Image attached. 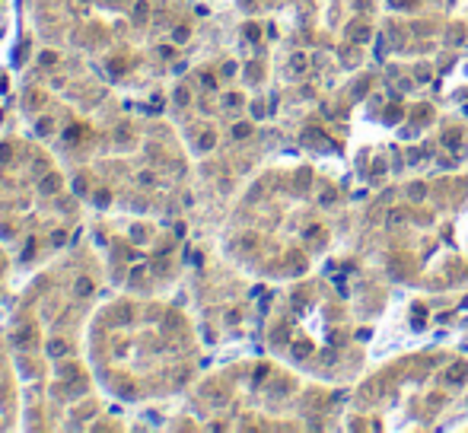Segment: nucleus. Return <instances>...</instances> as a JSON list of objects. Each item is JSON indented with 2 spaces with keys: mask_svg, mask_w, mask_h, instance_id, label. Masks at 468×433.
I'll list each match as a JSON object with an SVG mask.
<instances>
[{
  "mask_svg": "<svg viewBox=\"0 0 468 433\" xmlns=\"http://www.w3.org/2000/svg\"><path fill=\"white\" fill-rule=\"evenodd\" d=\"M232 134H236V137H248V124H239V128H232Z\"/></svg>",
  "mask_w": 468,
  "mask_h": 433,
  "instance_id": "12",
  "label": "nucleus"
},
{
  "mask_svg": "<svg viewBox=\"0 0 468 433\" xmlns=\"http://www.w3.org/2000/svg\"><path fill=\"white\" fill-rule=\"evenodd\" d=\"M465 115H468V106H465Z\"/></svg>",
  "mask_w": 468,
  "mask_h": 433,
  "instance_id": "13",
  "label": "nucleus"
},
{
  "mask_svg": "<svg viewBox=\"0 0 468 433\" xmlns=\"http://www.w3.org/2000/svg\"><path fill=\"white\" fill-rule=\"evenodd\" d=\"M290 354H293V360H306V357H312V341H296Z\"/></svg>",
  "mask_w": 468,
  "mask_h": 433,
  "instance_id": "4",
  "label": "nucleus"
},
{
  "mask_svg": "<svg viewBox=\"0 0 468 433\" xmlns=\"http://www.w3.org/2000/svg\"><path fill=\"white\" fill-rule=\"evenodd\" d=\"M302 70H306V54L296 51V54L290 58V74H302Z\"/></svg>",
  "mask_w": 468,
  "mask_h": 433,
  "instance_id": "6",
  "label": "nucleus"
},
{
  "mask_svg": "<svg viewBox=\"0 0 468 433\" xmlns=\"http://www.w3.org/2000/svg\"><path fill=\"white\" fill-rule=\"evenodd\" d=\"M404 223V210H388V216H386V226H402Z\"/></svg>",
  "mask_w": 468,
  "mask_h": 433,
  "instance_id": "7",
  "label": "nucleus"
},
{
  "mask_svg": "<svg viewBox=\"0 0 468 433\" xmlns=\"http://www.w3.org/2000/svg\"><path fill=\"white\" fill-rule=\"evenodd\" d=\"M414 76H418V83H427V80H430V70H427V67H420Z\"/></svg>",
  "mask_w": 468,
  "mask_h": 433,
  "instance_id": "11",
  "label": "nucleus"
},
{
  "mask_svg": "<svg viewBox=\"0 0 468 433\" xmlns=\"http://www.w3.org/2000/svg\"><path fill=\"white\" fill-rule=\"evenodd\" d=\"M16 48H20V0H0V124L16 96Z\"/></svg>",
  "mask_w": 468,
  "mask_h": 433,
  "instance_id": "1",
  "label": "nucleus"
},
{
  "mask_svg": "<svg viewBox=\"0 0 468 433\" xmlns=\"http://www.w3.org/2000/svg\"><path fill=\"white\" fill-rule=\"evenodd\" d=\"M443 146H446V150H452V153H458V150H462V140H458L456 131H449V134L443 137Z\"/></svg>",
  "mask_w": 468,
  "mask_h": 433,
  "instance_id": "5",
  "label": "nucleus"
},
{
  "mask_svg": "<svg viewBox=\"0 0 468 433\" xmlns=\"http://www.w3.org/2000/svg\"><path fill=\"white\" fill-rule=\"evenodd\" d=\"M424 194H427V192H424V185H411V188H408V198H411V201H424Z\"/></svg>",
  "mask_w": 468,
  "mask_h": 433,
  "instance_id": "8",
  "label": "nucleus"
},
{
  "mask_svg": "<svg viewBox=\"0 0 468 433\" xmlns=\"http://www.w3.org/2000/svg\"><path fill=\"white\" fill-rule=\"evenodd\" d=\"M443 379H446L449 386H462L465 379H468V366H465V363H452V366L446 370V376H443Z\"/></svg>",
  "mask_w": 468,
  "mask_h": 433,
  "instance_id": "3",
  "label": "nucleus"
},
{
  "mask_svg": "<svg viewBox=\"0 0 468 433\" xmlns=\"http://www.w3.org/2000/svg\"><path fill=\"white\" fill-rule=\"evenodd\" d=\"M411 4H414V0H388V6H392V10H408Z\"/></svg>",
  "mask_w": 468,
  "mask_h": 433,
  "instance_id": "9",
  "label": "nucleus"
},
{
  "mask_svg": "<svg viewBox=\"0 0 468 433\" xmlns=\"http://www.w3.org/2000/svg\"><path fill=\"white\" fill-rule=\"evenodd\" d=\"M424 156H427V153H424V150H411V153H408V162H420Z\"/></svg>",
  "mask_w": 468,
  "mask_h": 433,
  "instance_id": "10",
  "label": "nucleus"
},
{
  "mask_svg": "<svg viewBox=\"0 0 468 433\" xmlns=\"http://www.w3.org/2000/svg\"><path fill=\"white\" fill-rule=\"evenodd\" d=\"M348 42H350V45H363V42H370V26L366 22H350L348 26Z\"/></svg>",
  "mask_w": 468,
  "mask_h": 433,
  "instance_id": "2",
  "label": "nucleus"
}]
</instances>
